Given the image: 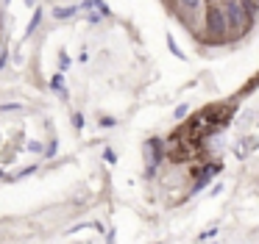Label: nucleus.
<instances>
[{
  "instance_id": "nucleus-5",
  "label": "nucleus",
  "mask_w": 259,
  "mask_h": 244,
  "mask_svg": "<svg viewBox=\"0 0 259 244\" xmlns=\"http://www.w3.org/2000/svg\"><path fill=\"white\" fill-rule=\"evenodd\" d=\"M173 3H176V14H181L184 20H192L203 0H173Z\"/></svg>"
},
{
  "instance_id": "nucleus-1",
  "label": "nucleus",
  "mask_w": 259,
  "mask_h": 244,
  "mask_svg": "<svg viewBox=\"0 0 259 244\" xmlns=\"http://www.w3.org/2000/svg\"><path fill=\"white\" fill-rule=\"evenodd\" d=\"M229 22V42H240L259 14V0H220Z\"/></svg>"
},
{
  "instance_id": "nucleus-12",
  "label": "nucleus",
  "mask_w": 259,
  "mask_h": 244,
  "mask_svg": "<svg viewBox=\"0 0 259 244\" xmlns=\"http://www.w3.org/2000/svg\"><path fill=\"white\" fill-rule=\"evenodd\" d=\"M187 114H190V105H187V103H181V105H179V108H176V111H173V116H176V122H179V119H187Z\"/></svg>"
},
{
  "instance_id": "nucleus-22",
  "label": "nucleus",
  "mask_w": 259,
  "mask_h": 244,
  "mask_svg": "<svg viewBox=\"0 0 259 244\" xmlns=\"http://www.w3.org/2000/svg\"><path fill=\"white\" fill-rule=\"evenodd\" d=\"M28 150H34V153H42V144H39V142H31Z\"/></svg>"
},
{
  "instance_id": "nucleus-18",
  "label": "nucleus",
  "mask_w": 259,
  "mask_h": 244,
  "mask_svg": "<svg viewBox=\"0 0 259 244\" xmlns=\"http://www.w3.org/2000/svg\"><path fill=\"white\" fill-rule=\"evenodd\" d=\"M9 64V50H0V70H6Z\"/></svg>"
},
{
  "instance_id": "nucleus-14",
  "label": "nucleus",
  "mask_w": 259,
  "mask_h": 244,
  "mask_svg": "<svg viewBox=\"0 0 259 244\" xmlns=\"http://www.w3.org/2000/svg\"><path fill=\"white\" fill-rule=\"evenodd\" d=\"M0 111H25L23 103H0Z\"/></svg>"
},
{
  "instance_id": "nucleus-3",
  "label": "nucleus",
  "mask_w": 259,
  "mask_h": 244,
  "mask_svg": "<svg viewBox=\"0 0 259 244\" xmlns=\"http://www.w3.org/2000/svg\"><path fill=\"white\" fill-rule=\"evenodd\" d=\"M167 161V142L162 136H151L145 142V177H151Z\"/></svg>"
},
{
  "instance_id": "nucleus-16",
  "label": "nucleus",
  "mask_w": 259,
  "mask_h": 244,
  "mask_svg": "<svg viewBox=\"0 0 259 244\" xmlns=\"http://www.w3.org/2000/svg\"><path fill=\"white\" fill-rule=\"evenodd\" d=\"M167 44H170V53H173V55H179V58H184V53H181V50L176 47V39L170 36V33H167Z\"/></svg>"
},
{
  "instance_id": "nucleus-9",
  "label": "nucleus",
  "mask_w": 259,
  "mask_h": 244,
  "mask_svg": "<svg viewBox=\"0 0 259 244\" xmlns=\"http://www.w3.org/2000/svg\"><path fill=\"white\" fill-rule=\"evenodd\" d=\"M51 86H53V92H56L59 97H67V86H64V75H62V72H56V75L51 78Z\"/></svg>"
},
{
  "instance_id": "nucleus-17",
  "label": "nucleus",
  "mask_w": 259,
  "mask_h": 244,
  "mask_svg": "<svg viewBox=\"0 0 259 244\" xmlns=\"http://www.w3.org/2000/svg\"><path fill=\"white\" fill-rule=\"evenodd\" d=\"M73 125H75V131H81V128H84V114L75 111V114H73Z\"/></svg>"
},
{
  "instance_id": "nucleus-4",
  "label": "nucleus",
  "mask_w": 259,
  "mask_h": 244,
  "mask_svg": "<svg viewBox=\"0 0 259 244\" xmlns=\"http://www.w3.org/2000/svg\"><path fill=\"white\" fill-rule=\"evenodd\" d=\"M220 172H223V164H220V161H203L201 169L195 172V180H192L190 194L203 192V189H206L209 183H212V177H214V175H220Z\"/></svg>"
},
{
  "instance_id": "nucleus-23",
  "label": "nucleus",
  "mask_w": 259,
  "mask_h": 244,
  "mask_svg": "<svg viewBox=\"0 0 259 244\" xmlns=\"http://www.w3.org/2000/svg\"><path fill=\"white\" fill-rule=\"evenodd\" d=\"M36 3V0H25V6H34Z\"/></svg>"
},
{
  "instance_id": "nucleus-7",
  "label": "nucleus",
  "mask_w": 259,
  "mask_h": 244,
  "mask_svg": "<svg viewBox=\"0 0 259 244\" xmlns=\"http://www.w3.org/2000/svg\"><path fill=\"white\" fill-rule=\"evenodd\" d=\"M253 150H259V139H256V136H251V139H245V142H240V144H237V155H240V158L251 155Z\"/></svg>"
},
{
  "instance_id": "nucleus-11",
  "label": "nucleus",
  "mask_w": 259,
  "mask_h": 244,
  "mask_svg": "<svg viewBox=\"0 0 259 244\" xmlns=\"http://www.w3.org/2000/svg\"><path fill=\"white\" fill-rule=\"evenodd\" d=\"M103 20V14L98 9H87V22H92V25H98V22Z\"/></svg>"
},
{
  "instance_id": "nucleus-10",
  "label": "nucleus",
  "mask_w": 259,
  "mask_h": 244,
  "mask_svg": "<svg viewBox=\"0 0 259 244\" xmlns=\"http://www.w3.org/2000/svg\"><path fill=\"white\" fill-rule=\"evenodd\" d=\"M73 14H75V6H67V9L59 6V9H53V17H56V20H67V17H73Z\"/></svg>"
},
{
  "instance_id": "nucleus-15",
  "label": "nucleus",
  "mask_w": 259,
  "mask_h": 244,
  "mask_svg": "<svg viewBox=\"0 0 259 244\" xmlns=\"http://www.w3.org/2000/svg\"><path fill=\"white\" fill-rule=\"evenodd\" d=\"M103 161H106V164H117V153H114L112 147H106L103 150Z\"/></svg>"
},
{
  "instance_id": "nucleus-24",
  "label": "nucleus",
  "mask_w": 259,
  "mask_h": 244,
  "mask_svg": "<svg viewBox=\"0 0 259 244\" xmlns=\"http://www.w3.org/2000/svg\"><path fill=\"white\" fill-rule=\"evenodd\" d=\"M256 119H259V116H256Z\"/></svg>"
},
{
  "instance_id": "nucleus-13",
  "label": "nucleus",
  "mask_w": 259,
  "mask_h": 244,
  "mask_svg": "<svg viewBox=\"0 0 259 244\" xmlns=\"http://www.w3.org/2000/svg\"><path fill=\"white\" fill-rule=\"evenodd\" d=\"M67 67H70V55L62 50V53H59V72H67Z\"/></svg>"
},
{
  "instance_id": "nucleus-19",
  "label": "nucleus",
  "mask_w": 259,
  "mask_h": 244,
  "mask_svg": "<svg viewBox=\"0 0 259 244\" xmlns=\"http://www.w3.org/2000/svg\"><path fill=\"white\" fill-rule=\"evenodd\" d=\"M56 150H59V144L51 142V144H48V150H45V155H48V158H53V155H56Z\"/></svg>"
},
{
  "instance_id": "nucleus-21",
  "label": "nucleus",
  "mask_w": 259,
  "mask_h": 244,
  "mask_svg": "<svg viewBox=\"0 0 259 244\" xmlns=\"http://www.w3.org/2000/svg\"><path fill=\"white\" fill-rule=\"evenodd\" d=\"M101 128H114V116H101Z\"/></svg>"
},
{
  "instance_id": "nucleus-6",
  "label": "nucleus",
  "mask_w": 259,
  "mask_h": 244,
  "mask_svg": "<svg viewBox=\"0 0 259 244\" xmlns=\"http://www.w3.org/2000/svg\"><path fill=\"white\" fill-rule=\"evenodd\" d=\"M42 17H45V11H42V9H39V6H34V17H31V22H28V28H25V31H23V39H28V36H31V33H34V31H36V28H39V25H42Z\"/></svg>"
},
{
  "instance_id": "nucleus-8",
  "label": "nucleus",
  "mask_w": 259,
  "mask_h": 244,
  "mask_svg": "<svg viewBox=\"0 0 259 244\" xmlns=\"http://www.w3.org/2000/svg\"><path fill=\"white\" fill-rule=\"evenodd\" d=\"M256 89H259V72H256V75H253V78H251V81H248V83H245V86H242V89H240V92H237V94H234V100H237V103H240V100H242V97H248V94H253V92H256Z\"/></svg>"
},
{
  "instance_id": "nucleus-2",
  "label": "nucleus",
  "mask_w": 259,
  "mask_h": 244,
  "mask_svg": "<svg viewBox=\"0 0 259 244\" xmlns=\"http://www.w3.org/2000/svg\"><path fill=\"white\" fill-rule=\"evenodd\" d=\"M203 33H206V42H229V22H226V11L220 3H206Z\"/></svg>"
},
{
  "instance_id": "nucleus-20",
  "label": "nucleus",
  "mask_w": 259,
  "mask_h": 244,
  "mask_svg": "<svg viewBox=\"0 0 259 244\" xmlns=\"http://www.w3.org/2000/svg\"><path fill=\"white\" fill-rule=\"evenodd\" d=\"M34 172H36V166H25V169H23V172H17L14 177H25V175H34ZM14 177H12V180H14Z\"/></svg>"
}]
</instances>
